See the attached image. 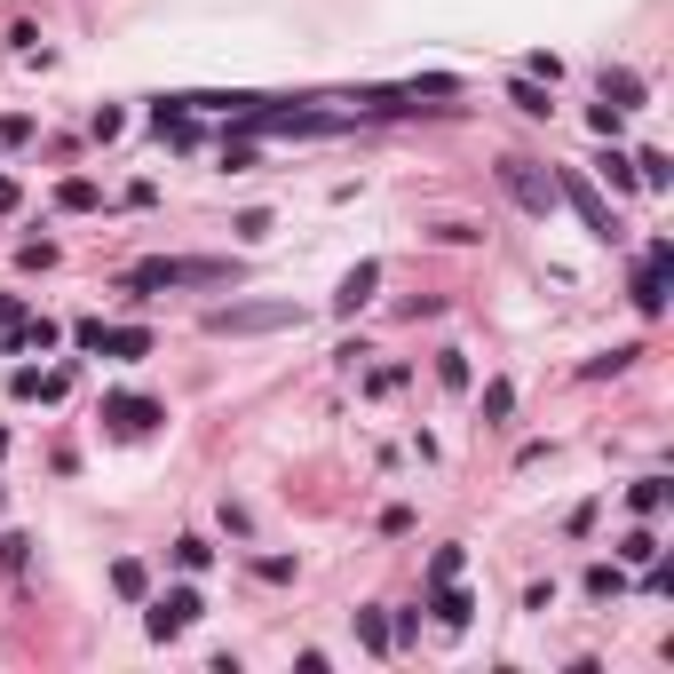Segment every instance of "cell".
Masks as SVG:
<instances>
[{"label":"cell","mask_w":674,"mask_h":674,"mask_svg":"<svg viewBox=\"0 0 674 674\" xmlns=\"http://www.w3.org/2000/svg\"><path fill=\"white\" fill-rule=\"evenodd\" d=\"M167 286H230V262H135L127 270V294H167Z\"/></svg>","instance_id":"1"},{"label":"cell","mask_w":674,"mask_h":674,"mask_svg":"<svg viewBox=\"0 0 674 674\" xmlns=\"http://www.w3.org/2000/svg\"><path fill=\"white\" fill-rule=\"evenodd\" d=\"M278 326H302L294 302H230V310H207V334H278Z\"/></svg>","instance_id":"2"},{"label":"cell","mask_w":674,"mask_h":674,"mask_svg":"<svg viewBox=\"0 0 674 674\" xmlns=\"http://www.w3.org/2000/svg\"><path fill=\"white\" fill-rule=\"evenodd\" d=\"M556 199L563 207H571V215H579V223L595 230V238H603V246H611V238H619V215H611V207H603V199H595V183H587V175H579V167H563L556 175Z\"/></svg>","instance_id":"3"},{"label":"cell","mask_w":674,"mask_h":674,"mask_svg":"<svg viewBox=\"0 0 674 674\" xmlns=\"http://www.w3.org/2000/svg\"><path fill=\"white\" fill-rule=\"evenodd\" d=\"M500 183H508V199H516L524 215H548V207H556V183L532 175V159H500Z\"/></svg>","instance_id":"4"},{"label":"cell","mask_w":674,"mask_h":674,"mask_svg":"<svg viewBox=\"0 0 674 674\" xmlns=\"http://www.w3.org/2000/svg\"><path fill=\"white\" fill-rule=\"evenodd\" d=\"M199 611H207V603H199V587H167V595L151 603V635L167 643V635H183V627H199Z\"/></svg>","instance_id":"5"},{"label":"cell","mask_w":674,"mask_h":674,"mask_svg":"<svg viewBox=\"0 0 674 674\" xmlns=\"http://www.w3.org/2000/svg\"><path fill=\"white\" fill-rule=\"evenodd\" d=\"M635 310H643V318L667 310V238H651V254H643V270H635Z\"/></svg>","instance_id":"6"},{"label":"cell","mask_w":674,"mask_h":674,"mask_svg":"<svg viewBox=\"0 0 674 674\" xmlns=\"http://www.w3.org/2000/svg\"><path fill=\"white\" fill-rule=\"evenodd\" d=\"M104 421H112L119 437H151L167 421V405H151V397H104Z\"/></svg>","instance_id":"7"},{"label":"cell","mask_w":674,"mask_h":674,"mask_svg":"<svg viewBox=\"0 0 674 674\" xmlns=\"http://www.w3.org/2000/svg\"><path fill=\"white\" fill-rule=\"evenodd\" d=\"M373 286H381V262H357V270H349V278H341L334 310H365V302H373Z\"/></svg>","instance_id":"8"},{"label":"cell","mask_w":674,"mask_h":674,"mask_svg":"<svg viewBox=\"0 0 674 674\" xmlns=\"http://www.w3.org/2000/svg\"><path fill=\"white\" fill-rule=\"evenodd\" d=\"M603 104H619V112H635V104H643V80H635L627 64H603Z\"/></svg>","instance_id":"9"},{"label":"cell","mask_w":674,"mask_h":674,"mask_svg":"<svg viewBox=\"0 0 674 674\" xmlns=\"http://www.w3.org/2000/svg\"><path fill=\"white\" fill-rule=\"evenodd\" d=\"M96 349H112V357H143V349H151V334H143V326H96Z\"/></svg>","instance_id":"10"},{"label":"cell","mask_w":674,"mask_h":674,"mask_svg":"<svg viewBox=\"0 0 674 674\" xmlns=\"http://www.w3.org/2000/svg\"><path fill=\"white\" fill-rule=\"evenodd\" d=\"M437 619H445V627H468V595H460L452 579H437Z\"/></svg>","instance_id":"11"},{"label":"cell","mask_w":674,"mask_h":674,"mask_svg":"<svg viewBox=\"0 0 674 674\" xmlns=\"http://www.w3.org/2000/svg\"><path fill=\"white\" fill-rule=\"evenodd\" d=\"M508 96H516V112H532V119H548V112H556V96H548V88H532V80H516Z\"/></svg>","instance_id":"12"},{"label":"cell","mask_w":674,"mask_h":674,"mask_svg":"<svg viewBox=\"0 0 674 674\" xmlns=\"http://www.w3.org/2000/svg\"><path fill=\"white\" fill-rule=\"evenodd\" d=\"M619 563H659V532H627V540H619Z\"/></svg>","instance_id":"13"},{"label":"cell","mask_w":674,"mask_h":674,"mask_svg":"<svg viewBox=\"0 0 674 674\" xmlns=\"http://www.w3.org/2000/svg\"><path fill=\"white\" fill-rule=\"evenodd\" d=\"M619 587H627V579H619V563H595V571H587V595H595V603H611Z\"/></svg>","instance_id":"14"},{"label":"cell","mask_w":674,"mask_h":674,"mask_svg":"<svg viewBox=\"0 0 674 674\" xmlns=\"http://www.w3.org/2000/svg\"><path fill=\"white\" fill-rule=\"evenodd\" d=\"M175 563H183V571H207V563H215V548L191 532V540H175Z\"/></svg>","instance_id":"15"},{"label":"cell","mask_w":674,"mask_h":674,"mask_svg":"<svg viewBox=\"0 0 674 674\" xmlns=\"http://www.w3.org/2000/svg\"><path fill=\"white\" fill-rule=\"evenodd\" d=\"M16 262H24V270H56V246H48V238H24Z\"/></svg>","instance_id":"16"},{"label":"cell","mask_w":674,"mask_h":674,"mask_svg":"<svg viewBox=\"0 0 674 674\" xmlns=\"http://www.w3.org/2000/svg\"><path fill=\"white\" fill-rule=\"evenodd\" d=\"M508 413H516V389L492 381V389H484V421H508Z\"/></svg>","instance_id":"17"},{"label":"cell","mask_w":674,"mask_h":674,"mask_svg":"<svg viewBox=\"0 0 674 674\" xmlns=\"http://www.w3.org/2000/svg\"><path fill=\"white\" fill-rule=\"evenodd\" d=\"M635 508L659 516V508H667V476H643V484H635Z\"/></svg>","instance_id":"18"},{"label":"cell","mask_w":674,"mask_h":674,"mask_svg":"<svg viewBox=\"0 0 674 674\" xmlns=\"http://www.w3.org/2000/svg\"><path fill=\"white\" fill-rule=\"evenodd\" d=\"M595 175H611V183L627 191V183H635V159H619V151H603V159H595Z\"/></svg>","instance_id":"19"},{"label":"cell","mask_w":674,"mask_h":674,"mask_svg":"<svg viewBox=\"0 0 674 674\" xmlns=\"http://www.w3.org/2000/svg\"><path fill=\"white\" fill-rule=\"evenodd\" d=\"M223 167H230V175H254V143H246V135L223 143Z\"/></svg>","instance_id":"20"},{"label":"cell","mask_w":674,"mask_h":674,"mask_svg":"<svg viewBox=\"0 0 674 674\" xmlns=\"http://www.w3.org/2000/svg\"><path fill=\"white\" fill-rule=\"evenodd\" d=\"M437 381H445V389H468V365H460V349H445V357H437Z\"/></svg>","instance_id":"21"},{"label":"cell","mask_w":674,"mask_h":674,"mask_svg":"<svg viewBox=\"0 0 674 674\" xmlns=\"http://www.w3.org/2000/svg\"><path fill=\"white\" fill-rule=\"evenodd\" d=\"M56 199H64V207H72V215H88V207H96V183H64V191H56Z\"/></svg>","instance_id":"22"},{"label":"cell","mask_w":674,"mask_h":674,"mask_svg":"<svg viewBox=\"0 0 674 674\" xmlns=\"http://www.w3.org/2000/svg\"><path fill=\"white\" fill-rule=\"evenodd\" d=\"M357 635H365V651H389V627H381L373 611H357Z\"/></svg>","instance_id":"23"},{"label":"cell","mask_w":674,"mask_h":674,"mask_svg":"<svg viewBox=\"0 0 674 674\" xmlns=\"http://www.w3.org/2000/svg\"><path fill=\"white\" fill-rule=\"evenodd\" d=\"M24 556H32V540H24V532H8V540H0V563H8V571H24Z\"/></svg>","instance_id":"24"},{"label":"cell","mask_w":674,"mask_h":674,"mask_svg":"<svg viewBox=\"0 0 674 674\" xmlns=\"http://www.w3.org/2000/svg\"><path fill=\"white\" fill-rule=\"evenodd\" d=\"M619 119H627L619 104H595V112H587V127H595V135H619Z\"/></svg>","instance_id":"25"},{"label":"cell","mask_w":674,"mask_h":674,"mask_svg":"<svg viewBox=\"0 0 674 674\" xmlns=\"http://www.w3.org/2000/svg\"><path fill=\"white\" fill-rule=\"evenodd\" d=\"M230 230H238V238H246V246H254V238H270V215H262V207H254V215H238V223H230Z\"/></svg>","instance_id":"26"},{"label":"cell","mask_w":674,"mask_h":674,"mask_svg":"<svg viewBox=\"0 0 674 674\" xmlns=\"http://www.w3.org/2000/svg\"><path fill=\"white\" fill-rule=\"evenodd\" d=\"M8 207H16V183H8V175H0V215H8Z\"/></svg>","instance_id":"27"}]
</instances>
